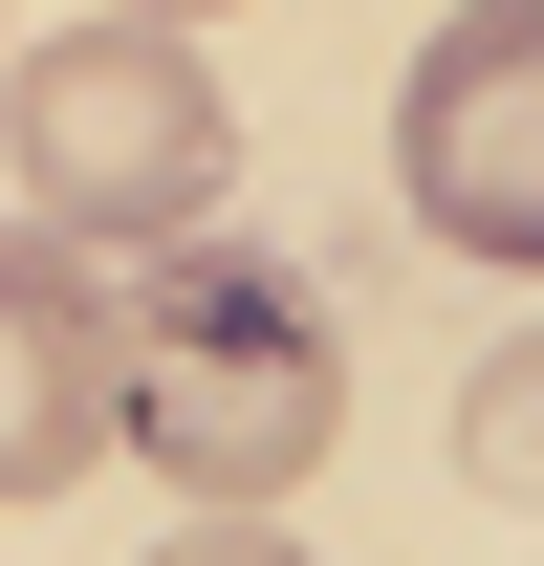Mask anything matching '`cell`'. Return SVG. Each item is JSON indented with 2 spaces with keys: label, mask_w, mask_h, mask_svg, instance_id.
<instances>
[{
  "label": "cell",
  "mask_w": 544,
  "mask_h": 566,
  "mask_svg": "<svg viewBox=\"0 0 544 566\" xmlns=\"http://www.w3.org/2000/svg\"><path fill=\"white\" fill-rule=\"evenodd\" d=\"M109 458V283L87 240L0 218V501H66Z\"/></svg>",
  "instance_id": "cell-4"
},
{
  "label": "cell",
  "mask_w": 544,
  "mask_h": 566,
  "mask_svg": "<svg viewBox=\"0 0 544 566\" xmlns=\"http://www.w3.org/2000/svg\"><path fill=\"white\" fill-rule=\"evenodd\" d=\"M0 132H22V218H44V240H197V218L240 197L218 66L175 44V22H132V0L66 22V44H22Z\"/></svg>",
  "instance_id": "cell-2"
},
{
  "label": "cell",
  "mask_w": 544,
  "mask_h": 566,
  "mask_svg": "<svg viewBox=\"0 0 544 566\" xmlns=\"http://www.w3.org/2000/svg\"><path fill=\"white\" fill-rule=\"evenodd\" d=\"M414 218L458 262H544V0H458L414 44V132H393Z\"/></svg>",
  "instance_id": "cell-3"
},
{
  "label": "cell",
  "mask_w": 544,
  "mask_h": 566,
  "mask_svg": "<svg viewBox=\"0 0 544 566\" xmlns=\"http://www.w3.org/2000/svg\"><path fill=\"white\" fill-rule=\"evenodd\" d=\"M132 22H218V0H132Z\"/></svg>",
  "instance_id": "cell-5"
},
{
  "label": "cell",
  "mask_w": 544,
  "mask_h": 566,
  "mask_svg": "<svg viewBox=\"0 0 544 566\" xmlns=\"http://www.w3.org/2000/svg\"><path fill=\"white\" fill-rule=\"evenodd\" d=\"M109 436H132L175 501L262 523V501L327 480V436H348V349H327V305H305L283 262L175 240L153 283H109Z\"/></svg>",
  "instance_id": "cell-1"
}]
</instances>
